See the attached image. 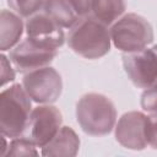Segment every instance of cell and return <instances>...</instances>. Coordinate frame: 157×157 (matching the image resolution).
I'll use <instances>...</instances> for the list:
<instances>
[{
	"label": "cell",
	"instance_id": "d6986e66",
	"mask_svg": "<svg viewBox=\"0 0 157 157\" xmlns=\"http://www.w3.org/2000/svg\"><path fill=\"white\" fill-rule=\"evenodd\" d=\"M146 140L150 147L157 150V113L148 114L146 118Z\"/></svg>",
	"mask_w": 157,
	"mask_h": 157
},
{
	"label": "cell",
	"instance_id": "9c48e42d",
	"mask_svg": "<svg viewBox=\"0 0 157 157\" xmlns=\"http://www.w3.org/2000/svg\"><path fill=\"white\" fill-rule=\"evenodd\" d=\"M146 118L144 112L131 110L124 113L114 128L115 140L125 148L142 151L147 145L146 140Z\"/></svg>",
	"mask_w": 157,
	"mask_h": 157
},
{
	"label": "cell",
	"instance_id": "ac0fdd59",
	"mask_svg": "<svg viewBox=\"0 0 157 157\" xmlns=\"http://www.w3.org/2000/svg\"><path fill=\"white\" fill-rule=\"evenodd\" d=\"M0 78H1V87L4 88L7 83H11L15 81L16 74H15V66L12 64V61L2 53L0 55Z\"/></svg>",
	"mask_w": 157,
	"mask_h": 157
},
{
	"label": "cell",
	"instance_id": "277c9868",
	"mask_svg": "<svg viewBox=\"0 0 157 157\" xmlns=\"http://www.w3.org/2000/svg\"><path fill=\"white\" fill-rule=\"evenodd\" d=\"M109 32L114 47L124 53L139 52L148 47L155 38L151 23L135 12L119 17L109 27Z\"/></svg>",
	"mask_w": 157,
	"mask_h": 157
},
{
	"label": "cell",
	"instance_id": "8fae6325",
	"mask_svg": "<svg viewBox=\"0 0 157 157\" xmlns=\"http://www.w3.org/2000/svg\"><path fill=\"white\" fill-rule=\"evenodd\" d=\"M25 32L22 17L12 10L4 9L0 13V49L1 52L15 48Z\"/></svg>",
	"mask_w": 157,
	"mask_h": 157
},
{
	"label": "cell",
	"instance_id": "8992f818",
	"mask_svg": "<svg viewBox=\"0 0 157 157\" xmlns=\"http://www.w3.org/2000/svg\"><path fill=\"white\" fill-rule=\"evenodd\" d=\"M123 67L137 88H147L157 81V44L146 47L139 52L124 53Z\"/></svg>",
	"mask_w": 157,
	"mask_h": 157
},
{
	"label": "cell",
	"instance_id": "4fadbf2b",
	"mask_svg": "<svg viewBox=\"0 0 157 157\" xmlns=\"http://www.w3.org/2000/svg\"><path fill=\"white\" fill-rule=\"evenodd\" d=\"M42 10L63 28H71L80 18L67 0H45Z\"/></svg>",
	"mask_w": 157,
	"mask_h": 157
},
{
	"label": "cell",
	"instance_id": "5bb4252c",
	"mask_svg": "<svg viewBox=\"0 0 157 157\" xmlns=\"http://www.w3.org/2000/svg\"><path fill=\"white\" fill-rule=\"evenodd\" d=\"M126 0H92L91 15L107 26H112L125 13Z\"/></svg>",
	"mask_w": 157,
	"mask_h": 157
},
{
	"label": "cell",
	"instance_id": "3957f363",
	"mask_svg": "<svg viewBox=\"0 0 157 157\" xmlns=\"http://www.w3.org/2000/svg\"><path fill=\"white\" fill-rule=\"evenodd\" d=\"M32 99L22 83H12L0 93L1 135L13 139L25 134L32 112Z\"/></svg>",
	"mask_w": 157,
	"mask_h": 157
},
{
	"label": "cell",
	"instance_id": "7c38bea8",
	"mask_svg": "<svg viewBox=\"0 0 157 157\" xmlns=\"http://www.w3.org/2000/svg\"><path fill=\"white\" fill-rule=\"evenodd\" d=\"M80 150V137L70 126H61L58 134L40 148L42 156H76Z\"/></svg>",
	"mask_w": 157,
	"mask_h": 157
},
{
	"label": "cell",
	"instance_id": "7a4b0ae2",
	"mask_svg": "<svg viewBox=\"0 0 157 157\" xmlns=\"http://www.w3.org/2000/svg\"><path fill=\"white\" fill-rule=\"evenodd\" d=\"M76 120L85 134L105 136L115 128L117 108L107 96L90 92L76 103Z\"/></svg>",
	"mask_w": 157,
	"mask_h": 157
},
{
	"label": "cell",
	"instance_id": "ba28073f",
	"mask_svg": "<svg viewBox=\"0 0 157 157\" xmlns=\"http://www.w3.org/2000/svg\"><path fill=\"white\" fill-rule=\"evenodd\" d=\"M58 55V49L40 45L29 38L20 42L10 50V60L15 69L26 74L32 70L48 66Z\"/></svg>",
	"mask_w": 157,
	"mask_h": 157
},
{
	"label": "cell",
	"instance_id": "6da1fadb",
	"mask_svg": "<svg viewBox=\"0 0 157 157\" xmlns=\"http://www.w3.org/2000/svg\"><path fill=\"white\" fill-rule=\"evenodd\" d=\"M66 40L74 53L88 60L104 56L109 53L112 45L109 26L104 25L91 13L78 18L70 28Z\"/></svg>",
	"mask_w": 157,
	"mask_h": 157
},
{
	"label": "cell",
	"instance_id": "52a82bcc",
	"mask_svg": "<svg viewBox=\"0 0 157 157\" xmlns=\"http://www.w3.org/2000/svg\"><path fill=\"white\" fill-rule=\"evenodd\" d=\"M61 126V112L52 104H39L32 109L25 132L38 148H42L58 134Z\"/></svg>",
	"mask_w": 157,
	"mask_h": 157
},
{
	"label": "cell",
	"instance_id": "2e32d148",
	"mask_svg": "<svg viewBox=\"0 0 157 157\" xmlns=\"http://www.w3.org/2000/svg\"><path fill=\"white\" fill-rule=\"evenodd\" d=\"M44 1L45 0H7V4L17 15L28 18L43 9Z\"/></svg>",
	"mask_w": 157,
	"mask_h": 157
},
{
	"label": "cell",
	"instance_id": "30bf717a",
	"mask_svg": "<svg viewBox=\"0 0 157 157\" xmlns=\"http://www.w3.org/2000/svg\"><path fill=\"white\" fill-rule=\"evenodd\" d=\"M25 32L27 38L33 42L54 49H59L65 42L63 27L43 11L37 12L26 20Z\"/></svg>",
	"mask_w": 157,
	"mask_h": 157
},
{
	"label": "cell",
	"instance_id": "e0dca14e",
	"mask_svg": "<svg viewBox=\"0 0 157 157\" xmlns=\"http://www.w3.org/2000/svg\"><path fill=\"white\" fill-rule=\"evenodd\" d=\"M140 104L144 112L148 114L157 113V81L144 90L140 98Z\"/></svg>",
	"mask_w": 157,
	"mask_h": 157
},
{
	"label": "cell",
	"instance_id": "ffe728a7",
	"mask_svg": "<svg viewBox=\"0 0 157 157\" xmlns=\"http://www.w3.org/2000/svg\"><path fill=\"white\" fill-rule=\"evenodd\" d=\"M72 9L76 11V13L80 17H83L86 15L91 13V5L92 0H67Z\"/></svg>",
	"mask_w": 157,
	"mask_h": 157
},
{
	"label": "cell",
	"instance_id": "9a60e30c",
	"mask_svg": "<svg viewBox=\"0 0 157 157\" xmlns=\"http://www.w3.org/2000/svg\"><path fill=\"white\" fill-rule=\"evenodd\" d=\"M38 146L27 136H17L10 139L9 148L5 156H38L40 152L37 150Z\"/></svg>",
	"mask_w": 157,
	"mask_h": 157
},
{
	"label": "cell",
	"instance_id": "5b68a950",
	"mask_svg": "<svg viewBox=\"0 0 157 157\" xmlns=\"http://www.w3.org/2000/svg\"><path fill=\"white\" fill-rule=\"evenodd\" d=\"M21 83L31 99L38 104H52L63 92V78L49 65L23 74Z\"/></svg>",
	"mask_w": 157,
	"mask_h": 157
}]
</instances>
